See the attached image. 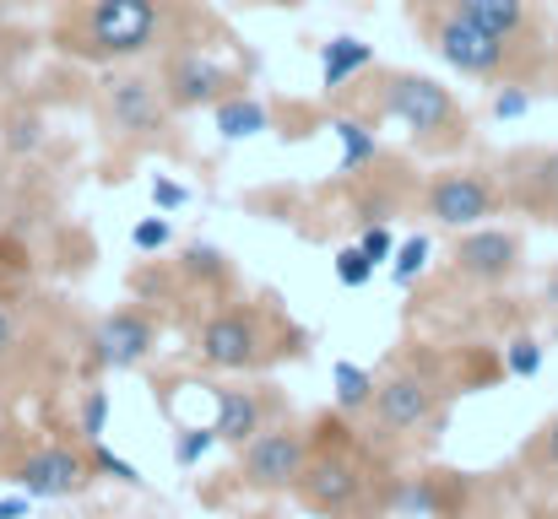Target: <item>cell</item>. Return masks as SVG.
Here are the masks:
<instances>
[{
    "label": "cell",
    "mask_w": 558,
    "mask_h": 519,
    "mask_svg": "<svg viewBox=\"0 0 558 519\" xmlns=\"http://www.w3.org/2000/svg\"><path fill=\"white\" fill-rule=\"evenodd\" d=\"M331 131H337V141H342V163H337V173H364L374 158H379V141H374V131L364 120L342 114V120H331Z\"/></svg>",
    "instance_id": "cell-19"
},
{
    "label": "cell",
    "mask_w": 558,
    "mask_h": 519,
    "mask_svg": "<svg viewBox=\"0 0 558 519\" xmlns=\"http://www.w3.org/2000/svg\"><path fill=\"white\" fill-rule=\"evenodd\" d=\"M5 147L11 152H38L44 147V114H33V109L27 114H11L5 120Z\"/></svg>",
    "instance_id": "cell-26"
},
{
    "label": "cell",
    "mask_w": 558,
    "mask_h": 519,
    "mask_svg": "<svg viewBox=\"0 0 558 519\" xmlns=\"http://www.w3.org/2000/svg\"><path fill=\"white\" fill-rule=\"evenodd\" d=\"M87 455H93V466H98V471H104L109 482H125V487H147V477H142V466H131V460H120V455H114V449H109L104 438H93V449H87Z\"/></svg>",
    "instance_id": "cell-25"
},
{
    "label": "cell",
    "mask_w": 558,
    "mask_h": 519,
    "mask_svg": "<svg viewBox=\"0 0 558 519\" xmlns=\"http://www.w3.org/2000/svg\"><path fill=\"white\" fill-rule=\"evenodd\" d=\"M104 428H109V390H87V400H82V433H87V444L93 438H104Z\"/></svg>",
    "instance_id": "cell-32"
},
{
    "label": "cell",
    "mask_w": 558,
    "mask_h": 519,
    "mask_svg": "<svg viewBox=\"0 0 558 519\" xmlns=\"http://www.w3.org/2000/svg\"><path fill=\"white\" fill-rule=\"evenodd\" d=\"M543 362H548V346L537 336H510V346H505V373L510 379H537Z\"/></svg>",
    "instance_id": "cell-23"
},
{
    "label": "cell",
    "mask_w": 558,
    "mask_h": 519,
    "mask_svg": "<svg viewBox=\"0 0 558 519\" xmlns=\"http://www.w3.org/2000/svg\"><path fill=\"white\" fill-rule=\"evenodd\" d=\"M282 336H299V331L282 325L277 314H260L255 304H228V309L206 314V325L195 336V351L217 373H255L277 351H293V346H277Z\"/></svg>",
    "instance_id": "cell-4"
},
{
    "label": "cell",
    "mask_w": 558,
    "mask_h": 519,
    "mask_svg": "<svg viewBox=\"0 0 558 519\" xmlns=\"http://www.w3.org/2000/svg\"><path fill=\"white\" fill-rule=\"evenodd\" d=\"M310 455L315 449H310V438L293 422H271L250 444H239V477L255 493H293L304 466H310Z\"/></svg>",
    "instance_id": "cell-9"
},
{
    "label": "cell",
    "mask_w": 558,
    "mask_h": 519,
    "mask_svg": "<svg viewBox=\"0 0 558 519\" xmlns=\"http://www.w3.org/2000/svg\"><path fill=\"white\" fill-rule=\"evenodd\" d=\"M359 249H364L374 265H379V260H390V255H396V238H390V227H379V222H374V227H364Z\"/></svg>",
    "instance_id": "cell-34"
},
{
    "label": "cell",
    "mask_w": 558,
    "mask_h": 519,
    "mask_svg": "<svg viewBox=\"0 0 558 519\" xmlns=\"http://www.w3.org/2000/svg\"><path fill=\"white\" fill-rule=\"evenodd\" d=\"M364 71H374V44H364V38H331V44H320V82H326V92H342Z\"/></svg>",
    "instance_id": "cell-17"
},
{
    "label": "cell",
    "mask_w": 558,
    "mask_h": 519,
    "mask_svg": "<svg viewBox=\"0 0 558 519\" xmlns=\"http://www.w3.org/2000/svg\"><path fill=\"white\" fill-rule=\"evenodd\" d=\"M158 82H163V98H169L174 114L217 109L222 98H233V92L244 87V76H239L228 60H217V54H206V49H195V44L174 49V54H163Z\"/></svg>",
    "instance_id": "cell-8"
},
{
    "label": "cell",
    "mask_w": 558,
    "mask_h": 519,
    "mask_svg": "<svg viewBox=\"0 0 558 519\" xmlns=\"http://www.w3.org/2000/svg\"><path fill=\"white\" fill-rule=\"evenodd\" d=\"M180 276H185V282H201V287H222V282L233 276V265H228V255H222L217 244H185V249H180Z\"/></svg>",
    "instance_id": "cell-20"
},
{
    "label": "cell",
    "mask_w": 558,
    "mask_h": 519,
    "mask_svg": "<svg viewBox=\"0 0 558 519\" xmlns=\"http://www.w3.org/2000/svg\"><path fill=\"white\" fill-rule=\"evenodd\" d=\"M27 5H44V0H0V16L5 11H27Z\"/></svg>",
    "instance_id": "cell-37"
},
{
    "label": "cell",
    "mask_w": 558,
    "mask_h": 519,
    "mask_svg": "<svg viewBox=\"0 0 558 519\" xmlns=\"http://www.w3.org/2000/svg\"><path fill=\"white\" fill-rule=\"evenodd\" d=\"M174 0H65L49 44L82 65H136L174 38Z\"/></svg>",
    "instance_id": "cell-1"
},
{
    "label": "cell",
    "mask_w": 558,
    "mask_h": 519,
    "mask_svg": "<svg viewBox=\"0 0 558 519\" xmlns=\"http://www.w3.org/2000/svg\"><path fill=\"white\" fill-rule=\"evenodd\" d=\"M0 519H27V493L22 498H0Z\"/></svg>",
    "instance_id": "cell-36"
},
{
    "label": "cell",
    "mask_w": 558,
    "mask_h": 519,
    "mask_svg": "<svg viewBox=\"0 0 558 519\" xmlns=\"http://www.w3.org/2000/svg\"><path fill=\"white\" fill-rule=\"evenodd\" d=\"M423 38H428V49L450 65V71H461V76H472V82H526V54L532 49H521V44H510V38H499V33H488V27H477V22H466V16H456V11H434V16H423Z\"/></svg>",
    "instance_id": "cell-3"
},
{
    "label": "cell",
    "mask_w": 558,
    "mask_h": 519,
    "mask_svg": "<svg viewBox=\"0 0 558 519\" xmlns=\"http://www.w3.org/2000/svg\"><path fill=\"white\" fill-rule=\"evenodd\" d=\"M153 206L169 217V211H185L190 206V189L185 184H174V178H153Z\"/></svg>",
    "instance_id": "cell-33"
},
{
    "label": "cell",
    "mask_w": 558,
    "mask_h": 519,
    "mask_svg": "<svg viewBox=\"0 0 558 519\" xmlns=\"http://www.w3.org/2000/svg\"><path fill=\"white\" fill-rule=\"evenodd\" d=\"M505 206L532 211V217H558V147H532L505 158Z\"/></svg>",
    "instance_id": "cell-12"
},
{
    "label": "cell",
    "mask_w": 558,
    "mask_h": 519,
    "mask_svg": "<svg viewBox=\"0 0 558 519\" xmlns=\"http://www.w3.org/2000/svg\"><path fill=\"white\" fill-rule=\"evenodd\" d=\"M331 384H337V406H342V411H353V417H364V411H369L374 390H379V384H374V373L369 368H359V362H337V368H331Z\"/></svg>",
    "instance_id": "cell-21"
},
{
    "label": "cell",
    "mask_w": 558,
    "mask_h": 519,
    "mask_svg": "<svg viewBox=\"0 0 558 519\" xmlns=\"http://www.w3.org/2000/svg\"><path fill=\"white\" fill-rule=\"evenodd\" d=\"M428 417H434V384H428V379H417V373H390V379L374 390V406H369L374 438H407V433H417Z\"/></svg>",
    "instance_id": "cell-14"
},
{
    "label": "cell",
    "mask_w": 558,
    "mask_h": 519,
    "mask_svg": "<svg viewBox=\"0 0 558 519\" xmlns=\"http://www.w3.org/2000/svg\"><path fill=\"white\" fill-rule=\"evenodd\" d=\"M379 271L369 255L359 249V244H348V249H337V282L342 287H369V276Z\"/></svg>",
    "instance_id": "cell-30"
},
{
    "label": "cell",
    "mask_w": 558,
    "mask_h": 519,
    "mask_svg": "<svg viewBox=\"0 0 558 519\" xmlns=\"http://www.w3.org/2000/svg\"><path fill=\"white\" fill-rule=\"evenodd\" d=\"M548 482H558V417H548L543 428H537V438H532V455H526Z\"/></svg>",
    "instance_id": "cell-29"
},
{
    "label": "cell",
    "mask_w": 558,
    "mask_h": 519,
    "mask_svg": "<svg viewBox=\"0 0 558 519\" xmlns=\"http://www.w3.org/2000/svg\"><path fill=\"white\" fill-rule=\"evenodd\" d=\"M244 5H299V0H244Z\"/></svg>",
    "instance_id": "cell-38"
},
{
    "label": "cell",
    "mask_w": 558,
    "mask_h": 519,
    "mask_svg": "<svg viewBox=\"0 0 558 519\" xmlns=\"http://www.w3.org/2000/svg\"><path fill=\"white\" fill-rule=\"evenodd\" d=\"M293 493H299L304 509H315V515H326V519H374L385 509V493H379V482L369 477V466L359 455H348V449L310 455V466H304V477H299Z\"/></svg>",
    "instance_id": "cell-5"
},
{
    "label": "cell",
    "mask_w": 558,
    "mask_h": 519,
    "mask_svg": "<svg viewBox=\"0 0 558 519\" xmlns=\"http://www.w3.org/2000/svg\"><path fill=\"white\" fill-rule=\"evenodd\" d=\"M499 211H505V184L488 169H445L423 189V217H434L439 227H456V233L483 227Z\"/></svg>",
    "instance_id": "cell-7"
},
{
    "label": "cell",
    "mask_w": 558,
    "mask_h": 519,
    "mask_svg": "<svg viewBox=\"0 0 558 519\" xmlns=\"http://www.w3.org/2000/svg\"><path fill=\"white\" fill-rule=\"evenodd\" d=\"M153 346H158L153 314H142V309H114V314H104V320L93 325V346H87V351H93V368L125 373V368L147 362Z\"/></svg>",
    "instance_id": "cell-11"
},
{
    "label": "cell",
    "mask_w": 558,
    "mask_h": 519,
    "mask_svg": "<svg viewBox=\"0 0 558 519\" xmlns=\"http://www.w3.org/2000/svg\"><path fill=\"white\" fill-rule=\"evenodd\" d=\"M169 244H174V222H169L163 211L131 227V249H142V255H158V249H169Z\"/></svg>",
    "instance_id": "cell-28"
},
{
    "label": "cell",
    "mask_w": 558,
    "mask_h": 519,
    "mask_svg": "<svg viewBox=\"0 0 558 519\" xmlns=\"http://www.w3.org/2000/svg\"><path fill=\"white\" fill-rule=\"evenodd\" d=\"M211 400H217L211 428H217V438H222L228 449L250 444L260 428H271V422L282 417V395H266V390H217Z\"/></svg>",
    "instance_id": "cell-15"
},
{
    "label": "cell",
    "mask_w": 558,
    "mask_h": 519,
    "mask_svg": "<svg viewBox=\"0 0 558 519\" xmlns=\"http://www.w3.org/2000/svg\"><path fill=\"white\" fill-rule=\"evenodd\" d=\"M374 114L379 120H396L417 152H461L472 141V120L466 109L456 103L450 87H439V76H423V71H379L374 76Z\"/></svg>",
    "instance_id": "cell-2"
},
{
    "label": "cell",
    "mask_w": 558,
    "mask_h": 519,
    "mask_svg": "<svg viewBox=\"0 0 558 519\" xmlns=\"http://www.w3.org/2000/svg\"><path fill=\"white\" fill-rule=\"evenodd\" d=\"M445 11H456V16H466V22H477V27H488V33H499V38H510V44H521V49H537L532 38H537V0H439Z\"/></svg>",
    "instance_id": "cell-16"
},
{
    "label": "cell",
    "mask_w": 558,
    "mask_h": 519,
    "mask_svg": "<svg viewBox=\"0 0 558 519\" xmlns=\"http://www.w3.org/2000/svg\"><path fill=\"white\" fill-rule=\"evenodd\" d=\"M548 304H558V271L548 276Z\"/></svg>",
    "instance_id": "cell-39"
},
{
    "label": "cell",
    "mask_w": 558,
    "mask_h": 519,
    "mask_svg": "<svg viewBox=\"0 0 558 519\" xmlns=\"http://www.w3.org/2000/svg\"><path fill=\"white\" fill-rule=\"evenodd\" d=\"M532 87L526 82H499V92H494V120H526L532 114Z\"/></svg>",
    "instance_id": "cell-27"
},
{
    "label": "cell",
    "mask_w": 558,
    "mask_h": 519,
    "mask_svg": "<svg viewBox=\"0 0 558 519\" xmlns=\"http://www.w3.org/2000/svg\"><path fill=\"white\" fill-rule=\"evenodd\" d=\"M428 255H434L428 233H412V238L396 249V260H390V276H396V287H412V282L428 271Z\"/></svg>",
    "instance_id": "cell-22"
},
{
    "label": "cell",
    "mask_w": 558,
    "mask_h": 519,
    "mask_svg": "<svg viewBox=\"0 0 558 519\" xmlns=\"http://www.w3.org/2000/svg\"><path fill=\"white\" fill-rule=\"evenodd\" d=\"M450 265H456V276H466L472 287H505V282L526 265V238L510 233V227H494V222L466 227V233L456 238V249H450Z\"/></svg>",
    "instance_id": "cell-10"
},
{
    "label": "cell",
    "mask_w": 558,
    "mask_h": 519,
    "mask_svg": "<svg viewBox=\"0 0 558 519\" xmlns=\"http://www.w3.org/2000/svg\"><path fill=\"white\" fill-rule=\"evenodd\" d=\"M93 477H98L93 455H82L71 444H49L16 466V482L27 498H76L82 487H93Z\"/></svg>",
    "instance_id": "cell-13"
},
{
    "label": "cell",
    "mask_w": 558,
    "mask_h": 519,
    "mask_svg": "<svg viewBox=\"0 0 558 519\" xmlns=\"http://www.w3.org/2000/svg\"><path fill=\"white\" fill-rule=\"evenodd\" d=\"M260 131H271V109H266L260 98L233 92V98L217 103V136H222V141H250V136H260Z\"/></svg>",
    "instance_id": "cell-18"
},
{
    "label": "cell",
    "mask_w": 558,
    "mask_h": 519,
    "mask_svg": "<svg viewBox=\"0 0 558 519\" xmlns=\"http://www.w3.org/2000/svg\"><path fill=\"white\" fill-rule=\"evenodd\" d=\"M217 444H222L217 428H180V433H174V466H201Z\"/></svg>",
    "instance_id": "cell-24"
},
{
    "label": "cell",
    "mask_w": 558,
    "mask_h": 519,
    "mask_svg": "<svg viewBox=\"0 0 558 519\" xmlns=\"http://www.w3.org/2000/svg\"><path fill=\"white\" fill-rule=\"evenodd\" d=\"M11 346H16V309L0 298V357H5Z\"/></svg>",
    "instance_id": "cell-35"
},
{
    "label": "cell",
    "mask_w": 558,
    "mask_h": 519,
    "mask_svg": "<svg viewBox=\"0 0 558 519\" xmlns=\"http://www.w3.org/2000/svg\"><path fill=\"white\" fill-rule=\"evenodd\" d=\"M98 103H104V125L131 141V147H147V141H163L174 109L163 98V82L131 71V65H109L104 87H98Z\"/></svg>",
    "instance_id": "cell-6"
},
{
    "label": "cell",
    "mask_w": 558,
    "mask_h": 519,
    "mask_svg": "<svg viewBox=\"0 0 558 519\" xmlns=\"http://www.w3.org/2000/svg\"><path fill=\"white\" fill-rule=\"evenodd\" d=\"M27 49H33V38H27V33H16V27H0V87L16 76V65L27 60Z\"/></svg>",
    "instance_id": "cell-31"
}]
</instances>
